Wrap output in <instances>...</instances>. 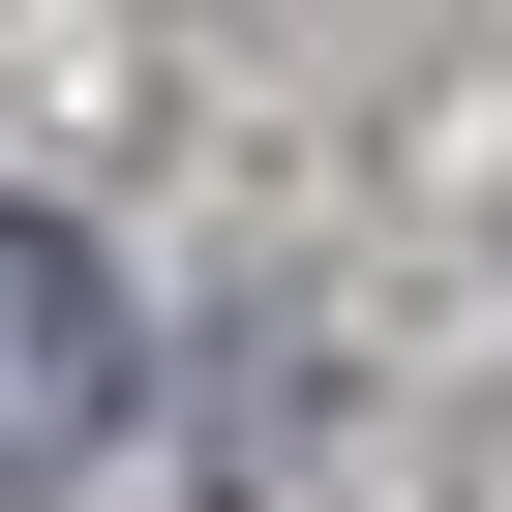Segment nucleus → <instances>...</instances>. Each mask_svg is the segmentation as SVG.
I'll return each instance as SVG.
<instances>
[{"label": "nucleus", "instance_id": "1", "mask_svg": "<svg viewBox=\"0 0 512 512\" xmlns=\"http://www.w3.org/2000/svg\"><path fill=\"white\" fill-rule=\"evenodd\" d=\"M91 452H121V272L0 181V512H31V482H91Z\"/></svg>", "mask_w": 512, "mask_h": 512}]
</instances>
